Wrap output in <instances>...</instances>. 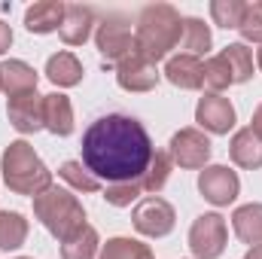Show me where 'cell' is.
<instances>
[{
    "label": "cell",
    "instance_id": "1",
    "mask_svg": "<svg viewBox=\"0 0 262 259\" xmlns=\"http://www.w3.org/2000/svg\"><path fill=\"white\" fill-rule=\"evenodd\" d=\"M82 165L107 183L140 180L152 162V140L140 119L128 113H107L82 134Z\"/></svg>",
    "mask_w": 262,
    "mask_h": 259
},
{
    "label": "cell",
    "instance_id": "2",
    "mask_svg": "<svg viewBox=\"0 0 262 259\" xmlns=\"http://www.w3.org/2000/svg\"><path fill=\"white\" fill-rule=\"evenodd\" d=\"M180 31H183V15L171 3H149L137 15V52L146 61H162L171 55V49L180 46Z\"/></svg>",
    "mask_w": 262,
    "mask_h": 259
},
{
    "label": "cell",
    "instance_id": "3",
    "mask_svg": "<svg viewBox=\"0 0 262 259\" xmlns=\"http://www.w3.org/2000/svg\"><path fill=\"white\" fill-rule=\"evenodd\" d=\"M0 171H3V183L9 186V192L15 195H40L52 186V171L46 168V162L34 153V146L28 140H12L3 156H0Z\"/></svg>",
    "mask_w": 262,
    "mask_h": 259
},
{
    "label": "cell",
    "instance_id": "4",
    "mask_svg": "<svg viewBox=\"0 0 262 259\" xmlns=\"http://www.w3.org/2000/svg\"><path fill=\"white\" fill-rule=\"evenodd\" d=\"M34 217L58 241H67L73 232H79L85 226V210H82L79 198L70 192V189L55 186V183L46 192L34 195Z\"/></svg>",
    "mask_w": 262,
    "mask_h": 259
},
{
    "label": "cell",
    "instance_id": "5",
    "mask_svg": "<svg viewBox=\"0 0 262 259\" xmlns=\"http://www.w3.org/2000/svg\"><path fill=\"white\" fill-rule=\"evenodd\" d=\"M131 223L134 229L143 235V238H165L174 232V223H177V213H174V204L159 198V195H146L134 204L131 210Z\"/></svg>",
    "mask_w": 262,
    "mask_h": 259
},
{
    "label": "cell",
    "instance_id": "6",
    "mask_svg": "<svg viewBox=\"0 0 262 259\" xmlns=\"http://www.w3.org/2000/svg\"><path fill=\"white\" fill-rule=\"evenodd\" d=\"M229 241L226 220L220 213H201L189 226V250L195 259H220Z\"/></svg>",
    "mask_w": 262,
    "mask_h": 259
},
{
    "label": "cell",
    "instance_id": "7",
    "mask_svg": "<svg viewBox=\"0 0 262 259\" xmlns=\"http://www.w3.org/2000/svg\"><path fill=\"white\" fill-rule=\"evenodd\" d=\"M95 46H98L104 64H113V67L122 64L131 55H137V40H134L131 28L119 18V15H113V18H107V21L98 25Z\"/></svg>",
    "mask_w": 262,
    "mask_h": 259
},
{
    "label": "cell",
    "instance_id": "8",
    "mask_svg": "<svg viewBox=\"0 0 262 259\" xmlns=\"http://www.w3.org/2000/svg\"><path fill=\"white\" fill-rule=\"evenodd\" d=\"M168 153H171L174 165H180L183 171H198V168H207L213 143L201 128H180L171 137V149Z\"/></svg>",
    "mask_w": 262,
    "mask_h": 259
},
{
    "label": "cell",
    "instance_id": "9",
    "mask_svg": "<svg viewBox=\"0 0 262 259\" xmlns=\"http://www.w3.org/2000/svg\"><path fill=\"white\" fill-rule=\"evenodd\" d=\"M198 192L213 207H229L241 192V180L229 165H207L198 174Z\"/></svg>",
    "mask_w": 262,
    "mask_h": 259
},
{
    "label": "cell",
    "instance_id": "10",
    "mask_svg": "<svg viewBox=\"0 0 262 259\" xmlns=\"http://www.w3.org/2000/svg\"><path fill=\"white\" fill-rule=\"evenodd\" d=\"M195 122H198V128L207 131V134H229L235 128V107H232L229 98L207 92L204 98H198Z\"/></svg>",
    "mask_w": 262,
    "mask_h": 259
},
{
    "label": "cell",
    "instance_id": "11",
    "mask_svg": "<svg viewBox=\"0 0 262 259\" xmlns=\"http://www.w3.org/2000/svg\"><path fill=\"white\" fill-rule=\"evenodd\" d=\"M159 79H162V73L156 70L152 61H146L140 52L125 58L122 64H116V82L125 92H137V95L140 92H152L159 85Z\"/></svg>",
    "mask_w": 262,
    "mask_h": 259
},
{
    "label": "cell",
    "instance_id": "12",
    "mask_svg": "<svg viewBox=\"0 0 262 259\" xmlns=\"http://www.w3.org/2000/svg\"><path fill=\"white\" fill-rule=\"evenodd\" d=\"M6 119H9V125L18 131V134H34V131H40L43 128V95L28 92V95L9 98Z\"/></svg>",
    "mask_w": 262,
    "mask_h": 259
},
{
    "label": "cell",
    "instance_id": "13",
    "mask_svg": "<svg viewBox=\"0 0 262 259\" xmlns=\"http://www.w3.org/2000/svg\"><path fill=\"white\" fill-rule=\"evenodd\" d=\"M37 70L21 61V58H6L0 61V92H6L9 98H18V95H28V92H37Z\"/></svg>",
    "mask_w": 262,
    "mask_h": 259
},
{
    "label": "cell",
    "instance_id": "14",
    "mask_svg": "<svg viewBox=\"0 0 262 259\" xmlns=\"http://www.w3.org/2000/svg\"><path fill=\"white\" fill-rule=\"evenodd\" d=\"M165 79L177 89H186V92H198L204 89V61L195 55H171L168 64H165Z\"/></svg>",
    "mask_w": 262,
    "mask_h": 259
},
{
    "label": "cell",
    "instance_id": "15",
    "mask_svg": "<svg viewBox=\"0 0 262 259\" xmlns=\"http://www.w3.org/2000/svg\"><path fill=\"white\" fill-rule=\"evenodd\" d=\"M95 28V12L82 3H64V18L58 28V37L64 40L67 46H82L92 37Z\"/></svg>",
    "mask_w": 262,
    "mask_h": 259
},
{
    "label": "cell",
    "instance_id": "16",
    "mask_svg": "<svg viewBox=\"0 0 262 259\" xmlns=\"http://www.w3.org/2000/svg\"><path fill=\"white\" fill-rule=\"evenodd\" d=\"M43 128L52 131L55 137L73 134V104L61 92L43 95Z\"/></svg>",
    "mask_w": 262,
    "mask_h": 259
},
{
    "label": "cell",
    "instance_id": "17",
    "mask_svg": "<svg viewBox=\"0 0 262 259\" xmlns=\"http://www.w3.org/2000/svg\"><path fill=\"white\" fill-rule=\"evenodd\" d=\"M229 156L238 168L244 171H259L262 168V140L253 134V128H238L229 140Z\"/></svg>",
    "mask_w": 262,
    "mask_h": 259
},
{
    "label": "cell",
    "instance_id": "18",
    "mask_svg": "<svg viewBox=\"0 0 262 259\" xmlns=\"http://www.w3.org/2000/svg\"><path fill=\"white\" fill-rule=\"evenodd\" d=\"M61 18H64L61 0H37L34 6L25 9V28L31 34H52L61 28Z\"/></svg>",
    "mask_w": 262,
    "mask_h": 259
},
{
    "label": "cell",
    "instance_id": "19",
    "mask_svg": "<svg viewBox=\"0 0 262 259\" xmlns=\"http://www.w3.org/2000/svg\"><path fill=\"white\" fill-rule=\"evenodd\" d=\"M232 229H235V235H238L241 244L259 247L262 244V204L259 201L241 204V207L232 213Z\"/></svg>",
    "mask_w": 262,
    "mask_h": 259
},
{
    "label": "cell",
    "instance_id": "20",
    "mask_svg": "<svg viewBox=\"0 0 262 259\" xmlns=\"http://www.w3.org/2000/svg\"><path fill=\"white\" fill-rule=\"evenodd\" d=\"M46 76L58 89H73V85L82 82V64L73 52H55L46 61Z\"/></svg>",
    "mask_w": 262,
    "mask_h": 259
},
{
    "label": "cell",
    "instance_id": "21",
    "mask_svg": "<svg viewBox=\"0 0 262 259\" xmlns=\"http://www.w3.org/2000/svg\"><path fill=\"white\" fill-rule=\"evenodd\" d=\"M210 46H213V34H210V25H204L201 18L195 15H186L183 18V31H180V46L177 49H183V55H207L210 52Z\"/></svg>",
    "mask_w": 262,
    "mask_h": 259
},
{
    "label": "cell",
    "instance_id": "22",
    "mask_svg": "<svg viewBox=\"0 0 262 259\" xmlns=\"http://www.w3.org/2000/svg\"><path fill=\"white\" fill-rule=\"evenodd\" d=\"M98 253H101V238L98 229H92L89 223L67 241H61V259H98Z\"/></svg>",
    "mask_w": 262,
    "mask_h": 259
},
{
    "label": "cell",
    "instance_id": "23",
    "mask_svg": "<svg viewBox=\"0 0 262 259\" xmlns=\"http://www.w3.org/2000/svg\"><path fill=\"white\" fill-rule=\"evenodd\" d=\"M171 171H174V159H171V153H162V149H156L152 153V162H149V168L143 171V177H140V186H143V192L149 195H159L165 189V183L171 180Z\"/></svg>",
    "mask_w": 262,
    "mask_h": 259
},
{
    "label": "cell",
    "instance_id": "24",
    "mask_svg": "<svg viewBox=\"0 0 262 259\" xmlns=\"http://www.w3.org/2000/svg\"><path fill=\"white\" fill-rule=\"evenodd\" d=\"M28 241V220L18 210H0V250H18Z\"/></svg>",
    "mask_w": 262,
    "mask_h": 259
},
{
    "label": "cell",
    "instance_id": "25",
    "mask_svg": "<svg viewBox=\"0 0 262 259\" xmlns=\"http://www.w3.org/2000/svg\"><path fill=\"white\" fill-rule=\"evenodd\" d=\"M58 177L70 186V192H98V189H101V180H98V177L82 165V162H76V159L61 162Z\"/></svg>",
    "mask_w": 262,
    "mask_h": 259
},
{
    "label": "cell",
    "instance_id": "26",
    "mask_svg": "<svg viewBox=\"0 0 262 259\" xmlns=\"http://www.w3.org/2000/svg\"><path fill=\"white\" fill-rule=\"evenodd\" d=\"M98 259H156L149 244L137 241V238H110L107 244H101Z\"/></svg>",
    "mask_w": 262,
    "mask_h": 259
},
{
    "label": "cell",
    "instance_id": "27",
    "mask_svg": "<svg viewBox=\"0 0 262 259\" xmlns=\"http://www.w3.org/2000/svg\"><path fill=\"white\" fill-rule=\"evenodd\" d=\"M220 55L226 58V64H229V70H232L235 85L253 79V52L247 49V43H229Z\"/></svg>",
    "mask_w": 262,
    "mask_h": 259
},
{
    "label": "cell",
    "instance_id": "28",
    "mask_svg": "<svg viewBox=\"0 0 262 259\" xmlns=\"http://www.w3.org/2000/svg\"><path fill=\"white\" fill-rule=\"evenodd\" d=\"M244 12H247V3L244 0H210V18H213L216 28L238 31Z\"/></svg>",
    "mask_w": 262,
    "mask_h": 259
},
{
    "label": "cell",
    "instance_id": "29",
    "mask_svg": "<svg viewBox=\"0 0 262 259\" xmlns=\"http://www.w3.org/2000/svg\"><path fill=\"white\" fill-rule=\"evenodd\" d=\"M229 85H235V79H232V70L226 64V58L223 55H210L204 61V89L210 95H223Z\"/></svg>",
    "mask_w": 262,
    "mask_h": 259
},
{
    "label": "cell",
    "instance_id": "30",
    "mask_svg": "<svg viewBox=\"0 0 262 259\" xmlns=\"http://www.w3.org/2000/svg\"><path fill=\"white\" fill-rule=\"evenodd\" d=\"M140 195H143V186H140V180L107 183V189H104V198H107V204H113V207H131V204H134Z\"/></svg>",
    "mask_w": 262,
    "mask_h": 259
},
{
    "label": "cell",
    "instance_id": "31",
    "mask_svg": "<svg viewBox=\"0 0 262 259\" xmlns=\"http://www.w3.org/2000/svg\"><path fill=\"white\" fill-rule=\"evenodd\" d=\"M238 34H241L247 43H259L262 46V0L247 3V12H244V18H241Z\"/></svg>",
    "mask_w": 262,
    "mask_h": 259
},
{
    "label": "cell",
    "instance_id": "32",
    "mask_svg": "<svg viewBox=\"0 0 262 259\" xmlns=\"http://www.w3.org/2000/svg\"><path fill=\"white\" fill-rule=\"evenodd\" d=\"M9 46H12V28H9V25L0 18V55H3Z\"/></svg>",
    "mask_w": 262,
    "mask_h": 259
},
{
    "label": "cell",
    "instance_id": "33",
    "mask_svg": "<svg viewBox=\"0 0 262 259\" xmlns=\"http://www.w3.org/2000/svg\"><path fill=\"white\" fill-rule=\"evenodd\" d=\"M250 128H253V134H256V137L262 140V104L256 107V110H253V119H250Z\"/></svg>",
    "mask_w": 262,
    "mask_h": 259
},
{
    "label": "cell",
    "instance_id": "34",
    "mask_svg": "<svg viewBox=\"0 0 262 259\" xmlns=\"http://www.w3.org/2000/svg\"><path fill=\"white\" fill-rule=\"evenodd\" d=\"M244 259H262V244L259 247H250V250L244 253Z\"/></svg>",
    "mask_w": 262,
    "mask_h": 259
},
{
    "label": "cell",
    "instance_id": "35",
    "mask_svg": "<svg viewBox=\"0 0 262 259\" xmlns=\"http://www.w3.org/2000/svg\"><path fill=\"white\" fill-rule=\"evenodd\" d=\"M256 61H259V70H262V46H259V52H256Z\"/></svg>",
    "mask_w": 262,
    "mask_h": 259
},
{
    "label": "cell",
    "instance_id": "36",
    "mask_svg": "<svg viewBox=\"0 0 262 259\" xmlns=\"http://www.w3.org/2000/svg\"><path fill=\"white\" fill-rule=\"evenodd\" d=\"M15 259H34V256H15Z\"/></svg>",
    "mask_w": 262,
    "mask_h": 259
}]
</instances>
